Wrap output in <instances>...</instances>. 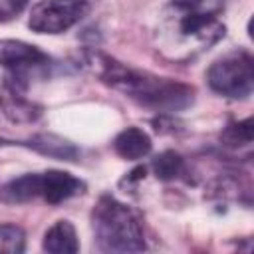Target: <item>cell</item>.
<instances>
[{
	"mask_svg": "<svg viewBox=\"0 0 254 254\" xmlns=\"http://www.w3.org/2000/svg\"><path fill=\"white\" fill-rule=\"evenodd\" d=\"M224 0H171L157 28L159 52L175 62H187L224 38L220 14Z\"/></svg>",
	"mask_w": 254,
	"mask_h": 254,
	"instance_id": "obj_1",
	"label": "cell"
},
{
	"mask_svg": "<svg viewBox=\"0 0 254 254\" xmlns=\"http://www.w3.org/2000/svg\"><path fill=\"white\" fill-rule=\"evenodd\" d=\"M91 65L103 83L155 111H179L189 107L194 99V89L190 85L127 67L125 64L103 54H93Z\"/></svg>",
	"mask_w": 254,
	"mask_h": 254,
	"instance_id": "obj_2",
	"label": "cell"
},
{
	"mask_svg": "<svg viewBox=\"0 0 254 254\" xmlns=\"http://www.w3.org/2000/svg\"><path fill=\"white\" fill-rule=\"evenodd\" d=\"M93 234L103 252H141L145 250L143 218L131 206L111 194L99 196L91 212Z\"/></svg>",
	"mask_w": 254,
	"mask_h": 254,
	"instance_id": "obj_3",
	"label": "cell"
},
{
	"mask_svg": "<svg viewBox=\"0 0 254 254\" xmlns=\"http://www.w3.org/2000/svg\"><path fill=\"white\" fill-rule=\"evenodd\" d=\"M206 81L210 89L220 95H226L232 99L248 97L254 87L252 56L244 50H238L216 60L206 71Z\"/></svg>",
	"mask_w": 254,
	"mask_h": 254,
	"instance_id": "obj_4",
	"label": "cell"
},
{
	"mask_svg": "<svg viewBox=\"0 0 254 254\" xmlns=\"http://www.w3.org/2000/svg\"><path fill=\"white\" fill-rule=\"evenodd\" d=\"M87 12L85 0H42L32 8L28 26L38 34H60L83 20Z\"/></svg>",
	"mask_w": 254,
	"mask_h": 254,
	"instance_id": "obj_5",
	"label": "cell"
},
{
	"mask_svg": "<svg viewBox=\"0 0 254 254\" xmlns=\"http://www.w3.org/2000/svg\"><path fill=\"white\" fill-rule=\"evenodd\" d=\"M50 56L40 48L20 42V40H0V65L8 67L12 73H26L32 67L48 65Z\"/></svg>",
	"mask_w": 254,
	"mask_h": 254,
	"instance_id": "obj_6",
	"label": "cell"
},
{
	"mask_svg": "<svg viewBox=\"0 0 254 254\" xmlns=\"http://www.w3.org/2000/svg\"><path fill=\"white\" fill-rule=\"evenodd\" d=\"M85 190V183L73 177L71 173L65 171H46L42 173V198L48 204H60L79 192Z\"/></svg>",
	"mask_w": 254,
	"mask_h": 254,
	"instance_id": "obj_7",
	"label": "cell"
},
{
	"mask_svg": "<svg viewBox=\"0 0 254 254\" xmlns=\"http://www.w3.org/2000/svg\"><path fill=\"white\" fill-rule=\"evenodd\" d=\"M6 143H12V145H22V147H30L42 155H48V157H54V159H62V161H75L77 157V147L71 145L69 141L58 137V135H52V133H40L32 139H26V141H6V139H0V145H6Z\"/></svg>",
	"mask_w": 254,
	"mask_h": 254,
	"instance_id": "obj_8",
	"label": "cell"
},
{
	"mask_svg": "<svg viewBox=\"0 0 254 254\" xmlns=\"http://www.w3.org/2000/svg\"><path fill=\"white\" fill-rule=\"evenodd\" d=\"M42 194V173H28L0 187V200L8 204L28 202Z\"/></svg>",
	"mask_w": 254,
	"mask_h": 254,
	"instance_id": "obj_9",
	"label": "cell"
},
{
	"mask_svg": "<svg viewBox=\"0 0 254 254\" xmlns=\"http://www.w3.org/2000/svg\"><path fill=\"white\" fill-rule=\"evenodd\" d=\"M44 250L52 254H75L79 250V240L73 224L69 220H58L50 226L44 236Z\"/></svg>",
	"mask_w": 254,
	"mask_h": 254,
	"instance_id": "obj_10",
	"label": "cell"
},
{
	"mask_svg": "<svg viewBox=\"0 0 254 254\" xmlns=\"http://www.w3.org/2000/svg\"><path fill=\"white\" fill-rule=\"evenodd\" d=\"M113 149L119 157L135 161L141 159L145 155H149L151 151V137L139 129V127H127L125 131H121L115 141H113Z\"/></svg>",
	"mask_w": 254,
	"mask_h": 254,
	"instance_id": "obj_11",
	"label": "cell"
},
{
	"mask_svg": "<svg viewBox=\"0 0 254 254\" xmlns=\"http://www.w3.org/2000/svg\"><path fill=\"white\" fill-rule=\"evenodd\" d=\"M151 167H153V173L157 175V179L173 181L185 173V159L175 151H163L161 155H157L153 159Z\"/></svg>",
	"mask_w": 254,
	"mask_h": 254,
	"instance_id": "obj_12",
	"label": "cell"
},
{
	"mask_svg": "<svg viewBox=\"0 0 254 254\" xmlns=\"http://www.w3.org/2000/svg\"><path fill=\"white\" fill-rule=\"evenodd\" d=\"M220 141L226 147H244L252 143V119L230 121L220 133Z\"/></svg>",
	"mask_w": 254,
	"mask_h": 254,
	"instance_id": "obj_13",
	"label": "cell"
},
{
	"mask_svg": "<svg viewBox=\"0 0 254 254\" xmlns=\"http://www.w3.org/2000/svg\"><path fill=\"white\" fill-rule=\"evenodd\" d=\"M8 101L4 103V113L12 119V121H34L36 117H40V107H36L34 103L26 101L22 93H8Z\"/></svg>",
	"mask_w": 254,
	"mask_h": 254,
	"instance_id": "obj_14",
	"label": "cell"
},
{
	"mask_svg": "<svg viewBox=\"0 0 254 254\" xmlns=\"http://www.w3.org/2000/svg\"><path fill=\"white\" fill-rule=\"evenodd\" d=\"M26 248V234L16 224H0V252L20 254Z\"/></svg>",
	"mask_w": 254,
	"mask_h": 254,
	"instance_id": "obj_15",
	"label": "cell"
},
{
	"mask_svg": "<svg viewBox=\"0 0 254 254\" xmlns=\"http://www.w3.org/2000/svg\"><path fill=\"white\" fill-rule=\"evenodd\" d=\"M30 0H0V22L14 20Z\"/></svg>",
	"mask_w": 254,
	"mask_h": 254,
	"instance_id": "obj_16",
	"label": "cell"
}]
</instances>
